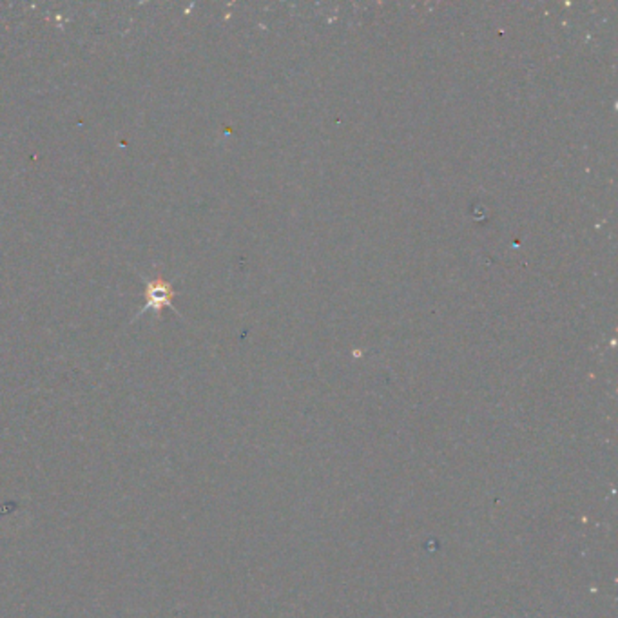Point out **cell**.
Instances as JSON below:
<instances>
[{"instance_id": "1", "label": "cell", "mask_w": 618, "mask_h": 618, "mask_svg": "<svg viewBox=\"0 0 618 618\" xmlns=\"http://www.w3.org/2000/svg\"><path fill=\"white\" fill-rule=\"evenodd\" d=\"M145 296L149 298L145 309L169 307V305H171V300H173V289H171V285L165 284V281L158 279V281H154V284L147 285Z\"/></svg>"}]
</instances>
